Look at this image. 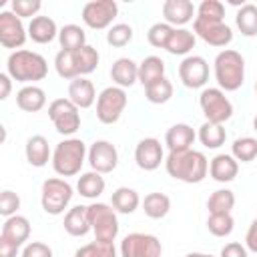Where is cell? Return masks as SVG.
<instances>
[{"label":"cell","instance_id":"db71d44e","mask_svg":"<svg viewBox=\"0 0 257 257\" xmlns=\"http://www.w3.org/2000/svg\"><path fill=\"white\" fill-rule=\"evenodd\" d=\"M253 128H255V131H257V114H255V116H253Z\"/></svg>","mask_w":257,"mask_h":257},{"label":"cell","instance_id":"e0dca14e","mask_svg":"<svg viewBox=\"0 0 257 257\" xmlns=\"http://www.w3.org/2000/svg\"><path fill=\"white\" fill-rule=\"evenodd\" d=\"M197 14V8L191 0H165L163 2V16L165 22L173 28H183L193 20Z\"/></svg>","mask_w":257,"mask_h":257},{"label":"cell","instance_id":"5b68a950","mask_svg":"<svg viewBox=\"0 0 257 257\" xmlns=\"http://www.w3.org/2000/svg\"><path fill=\"white\" fill-rule=\"evenodd\" d=\"M88 219L94 233V239L100 243H114L120 231V223L116 217V211L108 203L94 201L88 205Z\"/></svg>","mask_w":257,"mask_h":257},{"label":"cell","instance_id":"60d3db41","mask_svg":"<svg viewBox=\"0 0 257 257\" xmlns=\"http://www.w3.org/2000/svg\"><path fill=\"white\" fill-rule=\"evenodd\" d=\"M195 18L203 22H225V6L219 0H203L197 6Z\"/></svg>","mask_w":257,"mask_h":257},{"label":"cell","instance_id":"7402d4cb","mask_svg":"<svg viewBox=\"0 0 257 257\" xmlns=\"http://www.w3.org/2000/svg\"><path fill=\"white\" fill-rule=\"evenodd\" d=\"M96 90L92 80H88L86 76H78L74 80H70L68 84V98L78 106V108H90L96 102Z\"/></svg>","mask_w":257,"mask_h":257},{"label":"cell","instance_id":"f907efd6","mask_svg":"<svg viewBox=\"0 0 257 257\" xmlns=\"http://www.w3.org/2000/svg\"><path fill=\"white\" fill-rule=\"evenodd\" d=\"M20 251V245L0 235V257H16Z\"/></svg>","mask_w":257,"mask_h":257},{"label":"cell","instance_id":"7bdbcfd3","mask_svg":"<svg viewBox=\"0 0 257 257\" xmlns=\"http://www.w3.org/2000/svg\"><path fill=\"white\" fill-rule=\"evenodd\" d=\"M133 40V26L131 24H124V22H118V24H112L106 32V42L112 46V48H122L126 46L128 42Z\"/></svg>","mask_w":257,"mask_h":257},{"label":"cell","instance_id":"f546056e","mask_svg":"<svg viewBox=\"0 0 257 257\" xmlns=\"http://www.w3.org/2000/svg\"><path fill=\"white\" fill-rule=\"evenodd\" d=\"M163 76H165V60L161 56L151 54L139 62V82L143 86H149L151 82H155Z\"/></svg>","mask_w":257,"mask_h":257},{"label":"cell","instance_id":"8fae6325","mask_svg":"<svg viewBox=\"0 0 257 257\" xmlns=\"http://www.w3.org/2000/svg\"><path fill=\"white\" fill-rule=\"evenodd\" d=\"M116 14L118 4L114 0H90L82 6V22L92 30L110 28Z\"/></svg>","mask_w":257,"mask_h":257},{"label":"cell","instance_id":"7a4b0ae2","mask_svg":"<svg viewBox=\"0 0 257 257\" xmlns=\"http://www.w3.org/2000/svg\"><path fill=\"white\" fill-rule=\"evenodd\" d=\"M6 72L12 80L26 84H36L38 80H44L48 74V62L42 54L34 50H12L6 60Z\"/></svg>","mask_w":257,"mask_h":257},{"label":"cell","instance_id":"277c9868","mask_svg":"<svg viewBox=\"0 0 257 257\" xmlns=\"http://www.w3.org/2000/svg\"><path fill=\"white\" fill-rule=\"evenodd\" d=\"M88 157V149L82 139L68 137L60 141L52 151V169L60 177H74L80 173L84 161Z\"/></svg>","mask_w":257,"mask_h":257},{"label":"cell","instance_id":"f5cc1de1","mask_svg":"<svg viewBox=\"0 0 257 257\" xmlns=\"http://www.w3.org/2000/svg\"><path fill=\"white\" fill-rule=\"evenodd\" d=\"M185 257H215L211 253H199V251H193V253H187Z\"/></svg>","mask_w":257,"mask_h":257},{"label":"cell","instance_id":"9a60e30c","mask_svg":"<svg viewBox=\"0 0 257 257\" xmlns=\"http://www.w3.org/2000/svg\"><path fill=\"white\" fill-rule=\"evenodd\" d=\"M193 32H195V36H199L209 46H217L223 50L233 40V30L225 22H203V20L195 18L193 20Z\"/></svg>","mask_w":257,"mask_h":257},{"label":"cell","instance_id":"ba28073f","mask_svg":"<svg viewBox=\"0 0 257 257\" xmlns=\"http://www.w3.org/2000/svg\"><path fill=\"white\" fill-rule=\"evenodd\" d=\"M199 106L209 122L225 124L233 116V104L219 86H207L199 94Z\"/></svg>","mask_w":257,"mask_h":257},{"label":"cell","instance_id":"52a82bcc","mask_svg":"<svg viewBox=\"0 0 257 257\" xmlns=\"http://www.w3.org/2000/svg\"><path fill=\"white\" fill-rule=\"evenodd\" d=\"M126 90L120 86H106L96 96V118L102 124H114L126 108Z\"/></svg>","mask_w":257,"mask_h":257},{"label":"cell","instance_id":"681fc988","mask_svg":"<svg viewBox=\"0 0 257 257\" xmlns=\"http://www.w3.org/2000/svg\"><path fill=\"white\" fill-rule=\"evenodd\" d=\"M245 247L251 253H257V217L251 221L247 233H245Z\"/></svg>","mask_w":257,"mask_h":257},{"label":"cell","instance_id":"44dd1931","mask_svg":"<svg viewBox=\"0 0 257 257\" xmlns=\"http://www.w3.org/2000/svg\"><path fill=\"white\" fill-rule=\"evenodd\" d=\"M24 155H26V161L28 165L40 169L44 165H48V161H52V151H50V145L46 141V137L42 135H32L28 137L26 145H24Z\"/></svg>","mask_w":257,"mask_h":257},{"label":"cell","instance_id":"8992f818","mask_svg":"<svg viewBox=\"0 0 257 257\" xmlns=\"http://www.w3.org/2000/svg\"><path fill=\"white\" fill-rule=\"evenodd\" d=\"M72 195H74L72 185L66 179L50 177L40 187V205H42L44 213L56 217L66 211V207L72 201Z\"/></svg>","mask_w":257,"mask_h":257},{"label":"cell","instance_id":"ee69618b","mask_svg":"<svg viewBox=\"0 0 257 257\" xmlns=\"http://www.w3.org/2000/svg\"><path fill=\"white\" fill-rule=\"evenodd\" d=\"M173 30H175V28H173L171 24H167V22H155V24L147 30V40H149V44L155 46V48H167V42H169Z\"/></svg>","mask_w":257,"mask_h":257},{"label":"cell","instance_id":"11a10c76","mask_svg":"<svg viewBox=\"0 0 257 257\" xmlns=\"http://www.w3.org/2000/svg\"><path fill=\"white\" fill-rule=\"evenodd\" d=\"M255 94H257V80H255Z\"/></svg>","mask_w":257,"mask_h":257},{"label":"cell","instance_id":"9c48e42d","mask_svg":"<svg viewBox=\"0 0 257 257\" xmlns=\"http://www.w3.org/2000/svg\"><path fill=\"white\" fill-rule=\"evenodd\" d=\"M80 108L66 96V98H54L48 104V118L52 120L58 135H64L66 139L72 137L80 128Z\"/></svg>","mask_w":257,"mask_h":257},{"label":"cell","instance_id":"3957f363","mask_svg":"<svg viewBox=\"0 0 257 257\" xmlns=\"http://www.w3.org/2000/svg\"><path fill=\"white\" fill-rule=\"evenodd\" d=\"M213 74L221 90L235 92L245 82V58L233 48L221 50L213 60Z\"/></svg>","mask_w":257,"mask_h":257},{"label":"cell","instance_id":"1f68e13d","mask_svg":"<svg viewBox=\"0 0 257 257\" xmlns=\"http://www.w3.org/2000/svg\"><path fill=\"white\" fill-rule=\"evenodd\" d=\"M58 44L60 50H80L82 46H86V32L78 24H64L58 32Z\"/></svg>","mask_w":257,"mask_h":257},{"label":"cell","instance_id":"f35d334b","mask_svg":"<svg viewBox=\"0 0 257 257\" xmlns=\"http://www.w3.org/2000/svg\"><path fill=\"white\" fill-rule=\"evenodd\" d=\"M74 52H76V66H78V74L80 76H86V74L96 70L100 54H98V50L94 46L86 44V46H82L80 50H74Z\"/></svg>","mask_w":257,"mask_h":257},{"label":"cell","instance_id":"c3c4849f","mask_svg":"<svg viewBox=\"0 0 257 257\" xmlns=\"http://www.w3.org/2000/svg\"><path fill=\"white\" fill-rule=\"evenodd\" d=\"M219 257H249V251L243 243L239 241H231V243H225L221 247V253Z\"/></svg>","mask_w":257,"mask_h":257},{"label":"cell","instance_id":"b9f144b4","mask_svg":"<svg viewBox=\"0 0 257 257\" xmlns=\"http://www.w3.org/2000/svg\"><path fill=\"white\" fill-rule=\"evenodd\" d=\"M74 257H116L114 243H100V241H90L74 251Z\"/></svg>","mask_w":257,"mask_h":257},{"label":"cell","instance_id":"4fadbf2b","mask_svg":"<svg viewBox=\"0 0 257 257\" xmlns=\"http://www.w3.org/2000/svg\"><path fill=\"white\" fill-rule=\"evenodd\" d=\"M179 78L187 88H203L209 80V62L199 54H189L179 64Z\"/></svg>","mask_w":257,"mask_h":257},{"label":"cell","instance_id":"cb8c5ba5","mask_svg":"<svg viewBox=\"0 0 257 257\" xmlns=\"http://www.w3.org/2000/svg\"><path fill=\"white\" fill-rule=\"evenodd\" d=\"M58 26L50 16H36L28 22V38L36 44H48L58 38Z\"/></svg>","mask_w":257,"mask_h":257},{"label":"cell","instance_id":"ab89813d","mask_svg":"<svg viewBox=\"0 0 257 257\" xmlns=\"http://www.w3.org/2000/svg\"><path fill=\"white\" fill-rule=\"evenodd\" d=\"M207 229L215 237H229L235 229V219L231 213H213L207 219Z\"/></svg>","mask_w":257,"mask_h":257},{"label":"cell","instance_id":"d590c367","mask_svg":"<svg viewBox=\"0 0 257 257\" xmlns=\"http://www.w3.org/2000/svg\"><path fill=\"white\" fill-rule=\"evenodd\" d=\"M54 68H56V74L60 78H66V80H74L80 76L78 66H76V52H70V50H58L56 52Z\"/></svg>","mask_w":257,"mask_h":257},{"label":"cell","instance_id":"ffe728a7","mask_svg":"<svg viewBox=\"0 0 257 257\" xmlns=\"http://www.w3.org/2000/svg\"><path fill=\"white\" fill-rule=\"evenodd\" d=\"M239 173V163L233 159V155L219 153L209 161V175L217 183H231Z\"/></svg>","mask_w":257,"mask_h":257},{"label":"cell","instance_id":"e575fe53","mask_svg":"<svg viewBox=\"0 0 257 257\" xmlns=\"http://www.w3.org/2000/svg\"><path fill=\"white\" fill-rule=\"evenodd\" d=\"M173 92H175L173 82L167 76H163V78L151 82L149 86H145V98L151 104H165V102H169L173 98Z\"/></svg>","mask_w":257,"mask_h":257},{"label":"cell","instance_id":"4dcf8cb0","mask_svg":"<svg viewBox=\"0 0 257 257\" xmlns=\"http://www.w3.org/2000/svg\"><path fill=\"white\" fill-rule=\"evenodd\" d=\"M197 139L201 141V145L205 149H219L221 145H225L227 141V131L223 124H217V122H209L205 120L199 131H197Z\"/></svg>","mask_w":257,"mask_h":257},{"label":"cell","instance_id":"603a6c76","mask_svg":"<svg viewBox=\"0 0 257 257\" xmlns=\"http://www.w3.org/2000/svg\"><path fill=\"white\" fill-rule=\"evenodd\" d=\"M64 231L70 237H84L88 231H92L90 219H88V205H74L72 209L66 211Z\"/></svg>","mask_w":257,"mask_h":257},{"label":"cell","instance_id":"d6986e66","mask_svg":"<svg viewBox=\"0 0 257 257\" xmlns=\"http://www.w3.org/2000/svg\"><path fill=\"white\" fill-rule=\"evenodd\" d=\"M110 78L114 86L131 88L135 82H139V62H135L128 56H120L110 66Z\"/></svg>","mask_w":257,"mask_h":257},{"label":"cell","instance_id":"74e56055","mask_svg":"<svg viewBox=\"0 0 257 257\" xmlns=\"http://www.w3.org/2000/svg\"><path fill=\"white\" fill-rule=\"evenodd\" d=\"M233 207H235V193L231 189H217L207 199L209 215H213V213H231Z\"/></svg>","mask_w":257,"mask_h":257},{"label":"cell","instance_id":"836d02e7","mask_svg":"<svg viewBox=\"0 0 257 257\" xmlns=\"http://www.w3.org/2000/svg\"><path fill=\"white\" fill-rule=\"evenodd\" d=\"M143 211L149 219H163L171 211V199L165 193H149L143 199Z\"/></svg>","mask_w":257,"mask_h":257},{"label":"cell","instance_id":"ac0fdd59","mask_svg":"<svg viewBox=\"0 0 257 257\" xmlns=\"http://www.w3.org/2000/svg\"><path fill=\"white\" fill-rule=\"evenodd\" d=\"M197 139V133L191 124L187 122H177L165 133V145L169 153H179V151H189Z\"/></svg>","mask_w":257,"mask_h":257},{"label":"cell","instance_id":"484cf974","mask_svg":"<svg viewBox=\"0 0 257 257\" xmlns=\"http://www.w3.org/2000/svg\"><path fill=\"white\" fill-rule=\"evenodd\" d=\"M0 235L14 241L16 245H24L30 239V221L24 215H12V217L4 219Z\"/></svg>","mask_w":257,"mask_h":257},{"label":"cell","instance_id":"5bb4252c","mask_svg":"<svg viewBox=\"0 0 257 257\" xmlns=\"http://www.w3.org/2000/svg\"><path fill=\"white\" fill-rule=\"evenodd\" d=\"M86 161L90 165V171L106 175V173H112L116 169V165H118V151H116V147L110 141L100 139V141H94L88 147Z\"/></svg>","mask_w":257,"mask_h":257},{"label":"cell","instance_id":"bcb514c9","mask_svg":"<svg viewBox=\"0 0 257 257\" xmlns=\"http://www.w3.org/2000/svg\"><path fill=\"white\" fill-rule=\"evenodd\" d=\"M18 209H20V197L10 189L2 191L0 193V215L8 219L12 215H18Z\"/></svg>","mask_w":257,"mask_h":257},{"label":"cell","instance_id":"d4e9b609","mask_svg":"<svg viewBox=\"0 0 257 257\" xmlns=\"http://www.w3.org/2000/svg\"><path fill=\"white\" fill-rule=\"evenodd\" d=\"M16 104L24 112H38L46 106V92L36 84H26L16 92Z\"/></svg>","mask_w":257,"mask_h":257},{"label":"cell","instance_id":"4316f807","mask_svg":"<svg viewBox=\"0 0 257 257\" xmlns=\"http://www.w3.org/2000/svg\"><path fill=\"white\" fill-rule=\"evenodd\" d=\"M104 187H106L104 177L100 173H96V171H86L76 181L78 195L84 197V199H90V201H96L104 193Z\"/></svg>","mask_w":257,"mask_h":257},{"label":"cell","instance_id":"7c38bea8","mask_svg":"<svg viewBox=\"0 0 257 257\" xmlns=\"http://www.w3.org/2000/svg\"><path fill=\"white\" fill-rule=\"evenodd\" d=\"M28 38V28L24 26L22 18H18L12 10L0 12V44L4 48H22Z\"/></svg>","mask_w":257,"mask_h":257},{"label":"cell","instance_id":"d6a6232c","mask_svg":"<svg viewBox=\"0 0 257 257\" xmlns=\"http://www.w3.org/2000/svg\"><path fill=\"white\" fill-rule=\"evenodd\" d=\"M235 26L247 38L257 36V4L245 2L235 14Z\"/></svg>","mask_w":257,"mask_h":257},{"label":"cell","instance_id":"30bf717a","mask_svg":"<svg viewBox=\"0 0 257 257\" xmlns=\"http://www.w3.org/2000/svg\"><path fill=\"white\" fill-rule=\"evenodd\" d=\"M120 257H161L163 243L151 233H128L120 241Z\"/></svg>","mask_w":257,"mask_h":257},{"label":"cell","instance_id":"6da1fadb","mask_svg":"<svg viewBox=\"0 0 257 257\" xmlns=\"http://www.w3.org/2000/svg\"><path fill=\"white\" fill-rule=\"evenodd\" d=\"M165 169L169 177L183 181V183H201L207 173H209V159L205 153L189 149V151H179V153H169L165 157Z\"/></svg>","mask_w":257,"mask_h":257},{"label":"cell","instance_id":"83f0119b","mask_svg":"<svg viewBox=\"0 0 257 257\" xmlns=\"http://www.w3.org/2000/svg\"><path fill=\"white\" fill-rule=\"evenodd\" d=\"M197 44V36L193 30L189 28H175L169 42H167V52L175 54V56H189V52L195 48Z\"/></svg>","mask_w":257,"mask_h":257},{"label":"cell","instance_id":"f1b7e54d","mask_svg":"<svg viewBox=\"0 0 257 257\" xmlns=\"http://www.w3.org/2000/svg\"><path fill=\"white\" fill-rule=\"evenodd\" d=\"M110 205H112V209H114L116 213H120V215H131V213H135V211L139 209L141 197H139V193H137L135 189H131V187H118V189H114L112 195H110Z\"/></svg>","mask_w":257,"mask_h":257},{"label":"cell","instance_id":"f6af8a7d","mask_svg":"<svg viewBox=\"0 0 257 257\" xmlns=\"http://www.w3.org/2000/svg\"><path fill=\"white\" fill-rule=\"evenodd\" d=\"M42 8L40 0H12L10 2V10L18 16V18H36L38 12Z\"/></svg>","mask_w":257,"mask_h":257},{"label":"cell","instance_id":"2e32d148","mask_svg":"<svg viewBox=\"0 0 257 257\" xmlns=\"http://www.w3.org/2000/svg\"><path fill=\"white\" fill-rule=\"evenodd\" d=\"M135 163L143 171H157L161 163H165V151L159 139L145 137L135 147Z\"/></svg>","mask_w":257,"mask_h":257},{"label":"cell","instance_id":"816d5d0a","mask_svg":"<svg viewBox=\"0 0 257 257\" xmlns=\"http://www.w3.org/2000/svg\"><path fill=\"white\" fill-rule=\"evenodd\" d=\"M0 100H6L10 96V90H12V78L8 72H2L0 74Z\"/></svg>","mask_w":257,"mask_h":257},{"label":"cell","instance_id":"8d00e7d4","mask_svg":"<svg viewBox=\"0 0 257 257\" xmlns=\"http://www.w3.org/2000/svg\"><path fill=\"white\" fill-rule=\"evenodd\" d=\"M231 155L237 163H251L257 159V139L255 137H239L231 145Z\"/></svg>","mask_w":257,"mask_h":257},{"label":"cell","instance_id":"7dc6e473","mask_svg":"<svg viewBox=\"0 0 257 257\" xmlns=\"http://www.w3.org/2000/svg\"><path fill=\"white\" fill-rule=\"evenodd\" d=\"M22 257H52V249L42 241H30L24 245Z\"/></svg>","mask_w":257,"mask_h":257}]
</instances>
